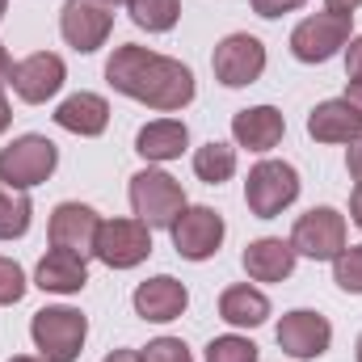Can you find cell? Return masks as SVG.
I'll return each instance as SVG.
<instances>
[{
  "label": "cell",
  "instance_id": "obj_1",
  "mask_svg": "<svg viewBox=\"0 0 362 362\" xmlns=\"http://www.w3.org/2000/svg\"><path fill=\"white\" fill-rule=\"evenodd\" d=\"M105 81L110 89L122 93V97H135L160 114H173V110H185L194 101V72L181 64V59H169V55H156L148 47H135V42H122L110 64H105Z\"/></svg>",
  "mask_w": 362,
  "mask_h": 362
},
{
  "label": "cell",
  "instance_id": "obj_2",
  "mask_svg": "<svg viewBox=\"0 0 362 362\" xmlns=\"http://www.w3.org/2000/svg\"><path fill=\"white\" fill-rule=\"evenodd\" d=\"M30 337L47 362H76L85 350V337H89V320L76 308H42V312H34Z\"/></svg>",
  "mask_w": 362,
  "mask_h": 362
},
{
  "label": "cell",
  "instance_id": "obj_3",
  "mask_svg": "<svg viewBox=\"0 0 362 362\" xmlns=\"http://www.w3.org/2000/svg\"><path fill=\"white\" fill-rule=\"evenodd\" d=\"M131 211L148 228H173V219L185 211V189L160 169H144L131 177Z\"/></svg>",
  "mask_w": 362,
  "mask_h": 362
},
{
  "label": "cell",
  "instance_id": "obj_4",
  "mask_svg": "<svg viewBox=\"0 0 362 362\" xmlns=\"http://www.w3.org/2000/svg\"><path fill=\"white\" fill-rule=\"evenodd\" d=\"M55 165H59V152L47 135H21L0 152V181L8 189H30L51 177Z\"/></svg>",
  "mask_w": 362,
  "mask_h": 362
},
{
  "label": "cell",
  "instance_id": "obj_5",
  "mask_svg": "<svg viewBox=\"0 0 362 362\" xmlns=\"http://www.w3.org/2000/svg\"><path fill=\"white\" fill-rule=\"evenodd\" d=\"M295 198H299V173H295V165H286V160H262V165L249 169L245 202H249V211L257 219L282 215Z\"/></svg>",
  "mask_w": 362,
  "mask_h": 362
},
{
  "label": "cell",
  "instance_id": "obj_6",
  "mask_svg": "<svg viewBox=\"0 0 362 362\" xmlns=\"http://www.w3.org/2000/svg\"><path fill=\"white\" fill-rule=\"evenodd\" d=\"M152 253V228L139 219H101L93 257H101L110 270H131Z\"/></svg>",
  "mask_w": 362,
  "mask_h": 362
},
{
  "label": "cell",
  "instance_id": "obj_7",
  "mask_svg": "<svg viewBox=\"0 0 362 362\" xmlns=\"http://www.w3.org/2000/svg\"><path fill=\"white\" fill-rule=\"evenodd\" d=\"M350 30H354V17H341V13H316L308 21L295 25L291 34V51L299 64H325L333 59L346 42H350Z\"/></svg>",
  "mask_w": 362,
  "mask_h": 362
},
{
  "label": "cell",
  "instance_id": "obj_8",
  "mask_svg": "<svg viewBox=\"0 0 362 362\" xmlns=\"http://www.w3.org/2000/svg\"><path fill=\"white\" fill-rule=\"evenodd\" d=\"M291 249L312 262H333L346 249V215L333 206H316V211L299 215L295 232H291Z\"/></svg>",
  "mask_w": 362,
  "mask_h": 362
},
{
  "label": "cell",
  "instance_id": "obj_9",
  "mask_svg": "<svg viewBox=\"0 0 362 362\" xmlns=\"http://www.w3.org/2000/svg\"><path fill=\"white\" fill-rule=\"evenodd\" d=\"M211 68H215V81H219V85L245 89V85H253V81L266 72V47H262V38H253V34H228V38L215 47Z\"/></svg>",
  "mask_w": 362,
  "mask_h": 362
},
{
  "label": "cell",
  "instance_id": "obj_10",
  "mask_svg": "<svg viewBox=\"0 0 362 362\" xmlns=\"http://www.w3.org/2000/svg\"><path fill=\"white\" fill-rule=\"evenodd\" d=\"M173 249H177L185 262H206L219 253L223 245V215L211 211V206H185L177 219H173Z\"/></svg>",
  "mask_w": 362,
  "mask_h": 362
},
{
  "label": "cell",
  "instance_id": "obj_11",
  "mask_svg": "<svg viewBox=\"0 0 362 362\" xmlns=\"http://www.w3.org/2000/svg\"><path fill=\"white\" fill-rule=\"evenodd\" d=\"M114 30V13L97 0H68L64 13H59V34L68 47H76L81 55L97 51Z\"/></svg>",
  "mask_w": 362,
  "mask_h": 362
},
{
  "label": "cell",
  "instance_id": "obj_12",
  "mask_svg": "<svg viewBox=\"0 0 362 362\" xmlns=\"http://www.w3.org/2000/svg\"><path fill=\"white\" fill-rule=\"evenodd\" d=\"M64 76H68V68H64L59 55H51V51H34V55H25L21 64H13L8 85H13V93H17L21 101L42 105L47 97H55V93L64 89Z\"/></svg>",
  "mask_w": 362,
  "mask_h": 362
},
{
  "label": "cell",
  "instance_id": "obj_13",
  "mask_svg": "<svg viewBox=\"0 0 362 362\" xmlns=\"http://www.w3.org/2000/svg\"><path fill=\"white\" fill-rule=\"evenodd\" d=\"M329 341H333V325L320 316V312H308V308H299V312H286L282 316V325H278V346L291 354V358H320L325 350H329Z\"/></svg>",
  "mask_w": 362,
  "mask_h": 362
},
{
  "label": "cell",
  "instance_id": "obj_14",
  "mask_svg": "<svg viewBox=\"0 0 362 362\" xmlns=\"http://www.w3.org/2000/svg\"><path fill=\"white\" fill-rule=\"evenodd\" d=\"M97 228H101V219H97L93 206H85V202H59L51 211L47 236H51V249H68V253L89 257L93 245H97Z\"/></svg>",
  "mask_w": 362,
  "mask_h": 362
},
{
  "label": "cell",
  "instance_id": "obj_15",
  "mask_svg": "<svg viewBox=\"0 0 362 362\" xmlns=\"http://www.w3.org/2000/svg\"><path fill=\"white\" fill-rule=\"evenodd\" d=\"M308 135H312L316 144H358L362 139V114L346 101V97L320 101V105L308 114Z\"/></svg>",
  "mask_w": 362,
  "mask_h": 362
},
{
  "label": "cell",
  "instance_id": "obj_16",
  "mask_svg": "<svg viewBox=\"0 0 362 362\" xmlns=\"http://www.w3.org/2000/svg\"><path fill=\"white\" fill-rule=\"evenodd\" d=\"M185 303H189V291L173 274H156V278H148V282L135 286V312L144 320H156V325L177 320L181 312H185Z\"/></svg>",
  "mask_w": 362,
  "mask_h": 362
},
{
  "label": "cell",
  "instance_id": "obj_17",
  "mask_svg": "<svg viewBox=\"0 0 362 362\" xmlns=\"http://www.w3.org/2000/svg\"><path fill=\"white\" fill-rule=\"evenodd\" d=\"M85 282H89L85 257L81 253H68V249H51L38 262V270H34V286L55 291V295H76V291H85Z\"/></svg>",
  "mask_w": 362,
  "mask_h": 362
},
{
  "label": "cell",
  "instance_id": "obj_18",
  "mask_svg": "<svg viewBox=\"0 0 362 362\" xmlns=\"http://www.w3.org/2000/svg\"><path fill=\"white\" fill-rule=\"evenodd\" d=\"M282 131H286V122H282V114L274 105H253V110H240L232 118V135L249 152H270V148H278Z\"/></svg>",
  "mask_w": 362,
  "mask_h": 362
},
{
  "label": "cell",
  "instance_id": "obj_19",
  "mask_svg": "<svg viewBox=\"0 0 362 362\" xmlns=\"http://www.w3.org/2000/svg\"><path fill=\"white\" fill-rule=\"evenodd\" d=\"M295 249H291V240H278V236H262V240H253L249 249H245V270L253 282H282V278H291L295 270Z\"/></svg>",
  "mask_w": 362,
  "mask_h": 362
},
{
  "label": "cell",
  "instance_id": "obj_20",
  "mask_svg": "<svg viewBox=\"0 0 362 362\" xmlns=\"http://www.w3.org/2000/svg\"><path fill=\"white\" fill-rule=\"evenodd\" d=\"M185 144H189V131H185V122H177V118H156V122H148L135 135V152L144 160H152V165L177 160L181 152H185Z\"/></svg>",
  "mask_w": 362,
  "mask_h": 362
},
{
  "label": "cell",
  "instance_id": "obj_21",
  "mask_svg": "<svg viewBox=\"0 0 362 362\" xmlns=\"http://www.w3.org/2000/svg\"><path fill=\"white\" fill-rule=\"evenodd\" d=\"M55 122L64 127V131H72V135H101L105 127H110V105H105V97H97V93H72L59 110H55Z\"/></svg>",
  "mask_w": 362,
  "mask_h": 362
},
{
  "label": "cell",
  "instance_id": "obj_22",
  "mask_svg": "<svg viewBox=\"0 0 362 362\" xmlns=\"http://www.w3.org/2000/svg\"><path fill=\"white\" fill-rule=\"evenodd\" d=\"M219 316L228 325H236V329H257L270 316V299L262 291H253V286H228L219 295Z\"/></svg>",
  "mask_w": 362,
  "mask_h": 362
},
{
  "label": "cell",
  "instance_id": "obj_23",
  "mask_svg": "<svg viewBox=\"0 0 362 362\" xmlns=\"http://www.w3.org/2000/svg\"><path fill=\"white\" fill-rule=\"evenodd\" d=\"M194 173H198V181H206V185L228 181L236 173V148H228V144H219V139L202 144V148L194 152Z\"/></svg>",
  "mask_w": 362,
  "mask_h": 362
},
{
  "label": "cell",
  "instance_id": "obj_24",
  "mask_svg": "<svg viewBox=\"0 0 362 362\" xmlns=\"http://www.w3.org/2000/svg\"><path fill=\"white\" fill-rule=\"evenodd\" d=\"M30 215H34V206H30L25 189H8V185L0 181V240L25 236V232H30Z\"/></svg>",
  "mask_w": 362,
  "mask_h": 362
},
{
  "label": "cell",
  "instance_id": "obj_25",
  "mask_svg": "<svg viewBox=\"0 0 362 362\" xmlns=\"http://www.w3.org/2000/svg\"><path fill=\"white\" fill-rule=\"evenodd\" d=\"M127 8H131V21L148 34L173 30L181 17V0H127Z\"/></svg>",
  "mask_w": 362,
  "mask_h": 362
},
{
  "label": "cell",
  "instance_id": "obj_26",
  "mask_svg": "<svg viewBox=\"0 0 362 362\" xmlns=\"http://www.w3.org/2000/svg\"><path fill=\"white\" fill-rule=\"evenodd\" d=\"M333 282L350 295H362V245H350L333 257Z\"/></svg>",
  "mask_w": 362,
  "mask_h": 362
},
{
  "label": "cell",
  "instance_id": "obj_27",
  "mask_svg": "<svg viewBox=\"0 0 362 362\" xmlns=\"http://www.w3.org/2000/svg\"><path fill=\"white\" fill-rule=\"evenodd\" d=\"M206 362H257V346L249 337L228 333V337H215L206 346Z\"/></svg>",
  "mask_w": 362,
  "mask_h": 362
},
{
  "label": "cell",
  "instance_id": "obj_28",
  "mask_svg": "<svg viewBox=\"0 0 362 362\" xmlns=\"http://www.w3.org/2000/svg\"><path fill=\"white\" fill-rule=\"evenodd\" d=\"M25 295V274L17 262H8V257H0V308L4 303H17Z\"/></svg>",
  "mask_w": 362,
  "mask_h": 362
},
{
  "label": "cell",
  "instance_id": "obj_29",
  "mask_svg": "<svg viewBox=\"0 0 362 362\" xmlns=\"http://www.w3.org/2000/svg\"><path fill=\"white\" fill-rule=\"evenodd\" d=\"M144 362H194L185 341L181 337H156L148 350H144Z\"/></svg>",
  "mask_w": 362,
  "mask_h": 362
},
{
  "label": "cell",
  "instance_id": "obj_30",
  "mask_svg": "<svg viewBox=\"0 0 362 362\" xmlns=\"http://www.w3.org/2000/svg\"><path fill=\"white\" fill-rule=\"evenodd\" d=\"M257 17H282V13H295L303 0H249Z\"/></svg>",
  "mask_w": 362,
  "mask_h": 362
},
{
  "label": "cell",
  "instance_id": "obj_31",
  "mask_svg": "<svg viewBox=\"0 0 362 362\" xmlns=\"http://www.w3.org/2000/svg\"><path fill=\"white\" fill-rule=\"evenodd\" d=\"M346 76L350 85H362V34L350 38V51H346Z\"/></svg>",
  "mask_w": 362,
  "mask_h": 362
},
{
  "label": "cell",
  "instance_id": "obj_32",
  "mask_svg": "<svg viewBox=\"0 0 362 362\" xmlns=\"http://www.w3.org/2000/svg\"><path fill=\"white\" fill-rule=\"evenodd\" d=\"M346 169H350V177L362 181V139L350 148V156H346Z\"/></svg>",
  "mask_w": 362,
  "mask_h": 362
},
{
  "label": "cell",
  "instance_id": "obj_33",
  "mask_svg": "<svg viewBox=\"0 0 362 362\" xmlns=\"http://www.w3.org/2000/svg\"><path fill=\"white\" fill-rule=\"evenodd\" d=\"M358 4L362 0H325V8H329V13H341V17H354Z\"/></svg>",
  "mask_w": 362,
  "mask_h": 362
},
{
  "label": "cell",
  "instance_id": "obj_34",
  "mask_svg": "<svg viewBox=\"0 0 362 362\" xmlns=\"http://www.w3.org/2000/svg\"><path fill=\"white\" fill-rule=\"evenodd\" d=\"M350 215H354V223L362 228V181L354 185V194H350Z\"/></svg>",
  "mask_w": 362,
  "mask_h": 362
},
{
  "label": "cell",
  "instance_id": "obj_35",
  "mask_svg": "<svg viewBox=\"0 0 362 362\" xmlns=\"http://www.w3.org/2000/svg\"><path fill=\"white\" fill-rule=\"evenodd\" d=\"M101 362H144V354H135V350H114V354H105Z\"/></svg>",
  "mask_w": 362,
  "mask_h": 362
},
{
  "label": "cell",
  "instance_id": "obj_36",
  "mask_svg": "<svg viewBox=\"0 0 362 362\" xmlns=\"http://www.w3.org/2000/svg\"><path fill=\"white\" fill-rule=\"evenodd\" d=\"M8 76H13V59H8V51L0 47V85H4Z\"/></svg>",
  "mask_w": 362,
  "mask_h": 362
},
{
  "label": "cell",
  "instance_id": "obj_37",
  "mask_svg": "<svg viewBox=\"0 0 362 362\" xmlns=\"http://www.w3.org/2000/svg\"><path fill=\"white\" fill-rule=\"evenodd\" d=\"M346 101H350V105H354V110L362 114V85H350V93H346Z\"/></svg>",
  "mask_w": 362,
  "mask_h": 362
},
{
  "label": "cell",
  "instance_id": "obj_38",
  "mask_svg": "<svg viewBox=\"0 0 362 362\" xmlns=\"http://www.w3.org/2000/svg\"><path fill=\"white\" fill-rule=\"evenodd\" d=\"M13 122V114H8V101H4V93H0V131Z\"/></svg>",
  "mask_w": 362,
  "mask_h": 362
},
{
  "label": "cell",
  "instance_id": "obj_39",
  "mask_svg": "<svg viewBox=\"0 0 362 362\" xmlns=\"http://www.w3.org/2000/svg\"><path fill=\"white\" fill-rule=\"evenodd\" d=\"M8 362H47V358H25V354H21V358H8Z\"/></svg>",
  "mask_w": 362,
  "mask_h": 362
},
{
  "label": "cell",
  "instance_id": "obj_40",
  "mask_svg": "<svg viewBox=\"0 0 362 362\" xmlns=\"http://www.w3.org/2000/svg\"><path fill=\"white\" fill-rule=\"evenodd\" d=\"M97 4H105V8H110V4H122V0H97Z\"/></svg>",
  "mask_w": 362,
  "mask_h": 362
},
{
  "label": "cell",
  "instance_id": "obj_41",
  "mask_svg": "<svg viewBox=\"0 0 362 362\" xmlns=\"http://www.w3.org/2000/svg\"><path fill=\"white\" fill-rule=\"evenodd\" d=\"M358 362H362V337H358Z\"/></svg>",
  "mask_w": 362,
  "mask_h": 362
},
{
  "label": "cell",
  "instance_id": "obj_42",
  "mask_svg": "<svg viewBox=\"0 0 362 362\" xmlns=\"http://www.w3.org/2000/svg\"><path fill=\"white\" fill-rule=\"evenodd\" d=\"M0 17H4V0H0Z\"/></svg>",
  "mask_w": 362,
  "mask_h": 362
}]
</instances>
